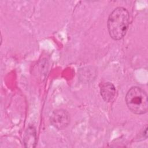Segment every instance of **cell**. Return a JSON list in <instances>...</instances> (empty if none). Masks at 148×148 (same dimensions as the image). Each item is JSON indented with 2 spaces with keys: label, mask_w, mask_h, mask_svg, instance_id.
<instances>
[{
  "label": "cell",
  "mask_w": 148,
  "mask_h": 148,
  "mask_svg": "<svg viewBox=\"0 0 148 148\" xmlns=\"http://www.w3.org/2000/svg\"><path fill=\"white\" fill-rule=\"evenodd\" d=\"M130 24L128 10L123 7H117L110 14L107 26L110 36L115 40L121 39L126 34Z\"/></svg>",
  "instance_id": "obj_1"
},
{
  "label": "cell",
  "mask_w": 148,
  "mask_h": 148,
  "mask_svg": "<svg viewBox=\"0 0 148 148\" xmlns=\"http://www.w3.org/2000/svg\"><path fill=\"white\" fill-rule=\"evenodd\" d=\"M125 102L129 110L134 114H143L148 110L147 95L139 87H132L128 91Z\"/></svg>",
  "instance_id": "obj_2"
},
{
  "label": "cell",
  "mask_w": 148,
  "mask_h": 148,
  "mask_svg": "<svg viewBox=\"0 0 148 148\" xmlns=\"http://www.w3.org/2000/svg\"><path fill=\"white\" fill-rule=\"evenodd\" d=\"M50 123L58 130L65 129L70 123V116L68 112L64 109L54 110L50 116Z\"/></svg>",
  "instance_id": "obj_3"
},
{
  "label": "cell",
  "mask_w": 148,
  "mask_h": 148,
  "mask_svg": "<svg viewBox=\"0 0 148 148\" xmlns=\"http://www.w3.org/2000/svg\"><path fill=\"white\" fill-rule=\"evenodd\" d=\"M100 94L105 101L107 102L112 101L116 95L114 86L110 82L102 83L100 85Z\"/></svg>",
  "instance_id": "obj_4"
},
{
  "label": "cell",
  "mask_w": 148,
  "mask_h": 148,
  "mask_svg": "<svg viewBox=\"0 0 148 148\" xmlns=\"http://www.w3.org/2000/svg\"><path fill=\"white\" fill-rule=\"evenodd\" d=\"M23 141L25 147L33 148L36 147L37 143V136L36 131L34 127L29 126L28 127L25 132Z\"/></svg>",
  "instance_id": "obj_5"
}]
</instances>
